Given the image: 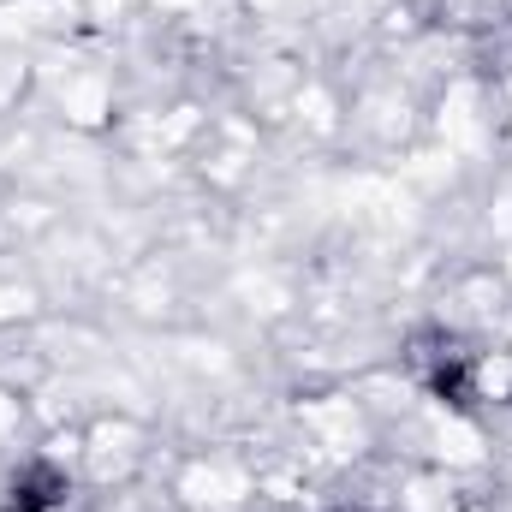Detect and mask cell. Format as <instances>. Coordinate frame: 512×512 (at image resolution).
<instances>
[{"instance_id": "obj_1", "label": "cell", "mask_w": 512, "mask_h": 512, "mask_svg": "<svg viewBox=\"0 0 512 512\" xmlns=\"http://www.w3.org/2000/svg\"><path fill=\"white\" fill-rule=\"evenodd\" d=\"M66 501V477L54 465H30L18 483H12V512H48Z\"/></svg>"}]
</instances>
